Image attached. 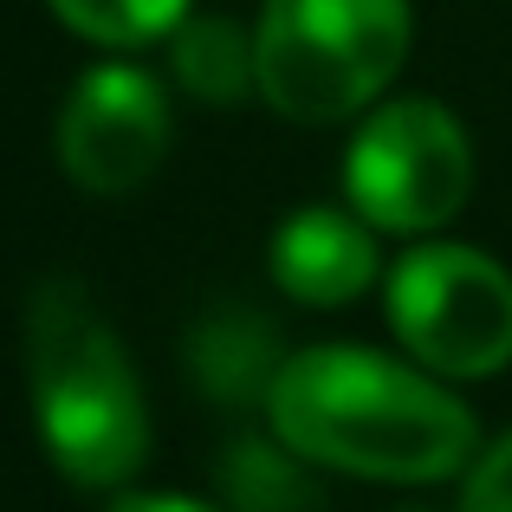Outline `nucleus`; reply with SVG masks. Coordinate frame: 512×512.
I'll return each mask as SVG.
<instances>
[{"instance_id": "12", "label": "nucleus", "mask_w": 512, "mask_h": 512, "mask_svg": "<svg viewBox=\"0 0 512 512\" xmlns=\"http://www.w3.org/2000/svg\"><path fill=\"white\" fill-rule=\"evenodd\" d=\"M461 512H512V428L493 448L474 454V467L461 480Z\"/></svg>"}, {"instance_id": "11", "label": "nucleus", "mask_w": 512, "mask_h": 512, "mask_svg": "<svg viewBox=\"0 0 512 512\" xmlns=\"http://www.w3.org/2000/svg\"><path fill=\"white\" fill-rule=\"evenodd\" d=\"M59 13V26H72L78 39L91 46H111V52H137L169 39L175 26L188 20L195 0H46Z\"/></svg>"}, {"instance_id": "3", "label": "nucleus", "mask_w": 512, "mask_h": 512, "mask_svg": "<svg viewBox=\"0 0 512 512\" xmlns=\"http://www.w3.org/2000/svg\"><path fill=\"white\" fill-rule=\"evenodd\" d=\"M260 98L286 124H344L383 104L415 39L409 0H266Z\"/></svg>"}, {"instance_id": "10", "label": "nucleus", "mask_w": 512, "mask_h": 512, "mask_svg": "<svg viewBox=\"0 0 512 512\" xmlns=\"http://www.w3.org/2000/svg\"><path fill=\"white\" fill-rule=\"evenodd\" d=\"M305 454H292L286 441H234L221 454V493L234 512H318V487L305 480Z\"/></svg>"}, {"instance_id": "9", "label": "nucleus", "mask_w": 512, "mask_h": 512, "mask_svg": "<svg viewBox=\"0 0 512 512\" xmlns=\"http://www.w3.org/2000/svg\"><path fill=\"white\" fill-rule=\"evenodd\" d=\"M169 65L201 104H240L247 91H260V39L227 13H188L169 33Z\"/></svg>"}, {"instance_id": "5", "label": "nucleus", "mask_w": 512, "mask_h": 512, "mask_svg": "<svg viewBox=\"0 0 512 512\" xmlns=\"http://www.w3.org/2000/svg\"><path fill=\"white\" fill-rule=\"evenodd\" d=\"M389 331L435 376H500L512 363V273L461 240H422L389 266Z\"/></svg>"}, {"instance_id": "7", "label": "nucleus", "mask_w": 512, "mask_h": 512, "mask_svg": "<svg viewBox=\"0 0 512 512\" xmlns=\"http://www.w3.org/2000/svg\"><path fill=\"white\" fill-rule=\"evenodd\" d=\"M266 266H273V286L292 305H318V312H338V305L363 299L376 286V273H383L376 227L357 208H318V201L292 208L273 227Z\"/></svg>"}, {"instance_id": "1", "label": "nucleus", "mask_w": 512, "mask_h": 512, "mask_svg": "<svg viewBox=\"0 0 512 512\" xmlns=\"http://www.w3.org/2000/svg\"><path fill=\"white\" fill-rule=\"evenodd\" d=\"M266 422L312 467L389 487H428L474 467L480 422L435 370L383 350L318 344L292 350L266 396Z\"/></svg>"}, {"instance_id": "2", "label": "nucleus", "mask_w": 512, "mask_h": 512, "mask_svg": "<svg viewBox=\"0 0 512 512\" xmlns=\"http://www.w3.org/2000/svg\"><path fill=\"white\" fill-rule=\"evenodd\" d=\"M26 389L46 461L72 487L117 493L150 461V402L111 318L72 273H52L26 299Z\"/></svg>"}, {"instance_id": "8", "label": "nucleus", "mask_w": 512, "mask_h": 512, "mask_svg": "<svg viewBox=\"0 0 512 512\" xmlns=\"http://www.w3.org/2000/svg\"><path fill=\"white\" fill-rule=\"evenodd\" d=\"M188 370L227 409H247V402H266L286 370V350H279V331L266 325L247 305H221L208 312L195 331H188Z\"/></svg>"}, {"instance_id": "13", "label": "nucleus", "mask_w": 512, "mask_h": 512, "mask_svg": "<svg viewBox=\"0 0 512 512\" xmlns=\"http://www.w3.org/2000/svg\"><path fill=\"white\" fill-rule=\"evenodd\" d=\"M111 512H214V506L188 500V493H124Z\"/></svg>"}, {"instance_id": "4", "label": "nucleus", "mask_w": 512, "mask_h": 512, "mask_svg": "<svg viewBox=\"0 0 512 512\" xmlns=\"http://www.w3.org/2000/svg\"><path fill=\"white\" fill-rule=\"evenodd\" d=\"M474 195V137L441 98L363 111L344 150V201L376 234H441Z\"/></svg>"}, {"instance_id": "6", "label": "nucleus", "mask_w": 512, "mask_h": 512, "mask_svg": "<svg viewBox=\"0 0 512 512\" xmlns=\"http://www.w3.org/2000/svg\"><path fill=\"white\" fill-rule=\"evenodd\" d=\"M169 98L143 65L104 59L65 91L59 124H52V150L59 169L72 175L85 195H130L143 188L169 156Z\"/></svg>"}]
</instances>
